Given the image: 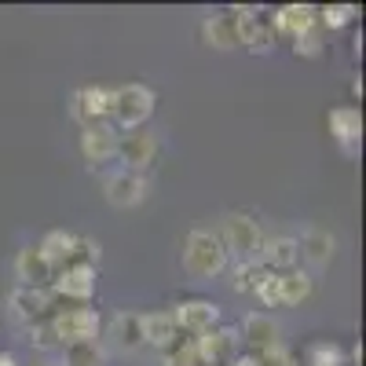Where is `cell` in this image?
I'll use <instances>...</instances> for the list:
<instances>
[{"instance_id":"6da1fadb","label":"cell","mask_w":366,"mask_h":366,"mask_svg":"<svg viewBox=\"0 0 366 366\" xmlns=\"http://www.w3.org/2000/svg\"><path fill=\"white\" fill-rule=\"evenodd\" d=\"M154 103H158V96L147 84L114 88V96H110V121H107V125L114 132H136V129H143V121L154 114Z\"/></svg>"},{"instance_id":"7a4b0ae2","label":"cell","mask_w":366,"mask_h":366,"mask_svg":"<svg viewBox=\"0 0 366 366\" xmlns=\"http://www.w3.org/2000/svg\"><path fill=\"white\" fill-rule=\"evenodd\" d=\"M37 249L51 264V271H63L70 264H92V267H96V260H99V246H96V242L77 238L70 231H48Z\"/></svg>"},{"instance_id":"3957f363","label":"cell","mask_w":366,"mask_h":366,"mask_svg":"<svg viewBox=\"0 0 366 366\" xmlns=\"http://www.w3.org/2000/svg\"><path fill=\"white\" fill-rule=\"evenodd\" d=\"M227 264V249L220 246V238L198 227L187 234V242H183V267H187L194 279H212V274H220Z\"/></svg>"},{"instance_id":"277c9868","label":"cell","mask_w":366,"mask_h":366,"mask_svg":"<svg viewBox=\"0 0 366 366\" xmlns=\"http://www.w3.org/2000/svg\"><path fill=\"white\" fill-rule=\"evenodd\" d=\"M217 238L227 253H238L242 260H257L264 249V231L257 227V220L242 217V212H227Z\"/></svg>"},{"instance_id":"5b68a950","label":"cell","mask_w":366,"mask_h":366,"mask_svg":"<svg viewBox=\"0 0 366 366\" xmlns=\"http://www.w3.org/2000/svg\"><path fill=\"white\" fill-rule=\"evenodd\" d=\"M312 293V279L304 271H271L267 282L257 290V297L271 308H290V304H300L304 297Z\"/></svg>"},{"instance_id":"8992f818","label":"cell","mask_w":366,"mask_h":366,"mask_svg":"<svg viewBox=\"0 0 366 366\" xmlns=\"http://www.w3.org/2000/svg\"><path fill=\"white\" fill-rule=\"evenodd\" d=\"M48 290L55 293V300H70V304H88L92 293H96V267L92 264H70L63 271L51 274Z\"/></svg>"},{"instance_id":"52a82bcc","label":"cell","mask_w":366,"mask_h":366,"mask_svg":"<svg viewBox=\"0 0 366 366\" xmlns=\"http://www.w3.org/2000/svg\"><path fill=\"white\" fill-rule=\"evenodd\" d=\"M48 322H51V330H55V337H59L63 348L81 345V341H96V333H99V312H92V308H63Z\"/></svg>"},{"instance_id":"ba28073f","label":"cell","mask_w":366,"mask_h":366,"mask_svg":"<svg viewBox=\"0 0 366 366\" xmlns=\"http://www.w3.org/2000/svg\"><path fill=\"white\" fill-rule=\"evenodd\" d=\"M110 96H114V88H103V84H84L74 92V99H70V114L81 121L84 129L92 125H107L110 121Z\"/></svg>"},{"instance_id":"9c48e42d","label":"cell","mask_w":366,"mask_h":366,"mask_svg":"<svg viewBox=\"0 0 366 366\" xmlns=\"http://www.w3.org/2000/svg\"><path fill=\"white\" fill-rule=\"evenodd\" d=\"M117 158L125 162L129 172H147V169H154L158 165V139L154 132H125V136H117Z\"/></svg>"},{"instance_id":"30bf717a","label":"cell","mask_w":366,"mask_h":366,"mask_svg":"<svg viewBox=\"0 0 366 366\" xmlns=\"http://www.w3.org/2000/svg\"><path fill=\"white\" fill-rule=\"evenodd\" d=\"M202 37L209 48L217 51H231V48H242V11H220V15H209L205 26H202Z\"/></svg>"},{"instance_id":"8fae6325","label":"cell","mask_w":366,"mask_h":366,"mask_svg":"<svg viewBox=\"0 0 366 366\" xmlns=\"http://www.w3.org/2000/svg\"><path fill=\"white\" fill-rule=\"evenodd\" d=\"M274 41H279V34L271 26V15L260 8H242V48L264 55L274 48Z\"/></svg>"},{"instance_id":"7c38bea8","label":"cell","mask_w":366,"mask_h":366,"mask_svg":"<svg viewBox=\"0 0 366 366\" xmlns=\"http://www.w3.org/2000/svg\"><path fill=\"white\" fill-rule=\"evenodd\" d=\"M234 345H238V333L234 330H224V326H212V330H205V333H198V337H194V348H198L202 366L231 362L234 359Z\"/></svg>"},{"instance_id":"4fadbf2b","label":"cell","mask_w":366,"mask_h":366,"mask_svg":"<svg viewBox=\"0 0 366 366\" xmlns=\"http://www.w3.org/2000/svg\"><path fill=\"white\" fill-rule=\"evenodd\" d=\"M172 319H176L179 333H191V337H198V333H205V330L217 326L220 308H217L212 300H183V304H176Z\"/></svg>"},{"instance_id":"5bb4252c","label":"cell","mask_w":366,"mask_h":366,"mask_svg":"<svg viewBox=\"0 0 366 366\" xmlns=\"http://www.w3.org/2000/svg\"><path fill=\"white\" fill-rule=\"evenodd\" d=\"M103 191H107V202L117 205V209H132L147 198V179L139 172H129V169H121L114 176H107L103 183Z\"/></svg>"},{"instance_id":"9a60e30c","label":"cell","mask_w":366,"mask_h":366,"mask_svg":"<svg viewBox=\"0 0 366 366\" xmlns=\"http://www.w3.org/2000/svg\"><path fill=\"white\" fill-rule=\"evenodd\" d=\"M11 308L29 322H44L55 312V293L48 286H19L11 293Z\"/></svg>"},{"instance_id":"2e32d148","label":"cell","mask_w":366,"mask_h":366,"mask_svg":"<svg viewBox=\"0 0 366 366\" xmlns=\"http://www.w3.org/2000/svg\"><path fill=\"white\" fill-rule=\"evenodd\" d=\"M81 154L88 165H107L117 158V132L110 125H92L81 132Z\"/></svg>"},{"instance_id":"e0dca14e","label":"cell","mask_w":366,"mask_h":366,"mask_svg":"<svg viewBox=\"0 0 366 366\" xmlns=\"http://www.w3.org/2000/svg\"><path fill=\"white\" fill-rule=\"evenodd\" d=\"M271 26H274V34H282V37H300V34H308V29L319 26V11L308 8V4H286L271 15Z\"/></svg>"},{"instance_id":"ac0fdd59","label":"cell","mask_w":366,"mask_h":366,"mask_svg":"<svg viewBox=\"0 0 366 366\" xmlns=\"http://www.w3.org/2000/svg\"><path fill=\"white\" fill-rule=\"evenodd\" d=\"M242 337H246L253 345V355H267L274 348H282V337H279V322H274L271 315H246V322H242Z\"/></svg>"},{"instance_id":"d6986e66","label":"cell","mask_w":366,"mask_h":366,"mask_svg":"<svg viewBox=\"0 0 366 366\" xmlns=\"http://www.w3.org/2000/svg\"><path fill=\"white\" fill-rule=\"evenodd\" d=\"M330 132H333V139L345 147V154H355L359 139H362V114H359V107L330 110Z\"/></svg>"},{"instance_id":"ffe728a7","label":"cell","mask_w":366,"mask_h":366,"mask_svg":"<svg viewBox=\"0 0 366 366\" xmlns=\"http://www.w3.org/2000/svg\"><path fill=\"white\" fill-rule=\"evenodd\" d=\"M107 337L117 352H139L147 341H143V315L136 312H121L110 319V330H107Z\"/></svg>"},{"instance_id":"44dd1931","label":"cell","mask_w":366,"mask_h":366,"mask_svg":"<svg viewBox=\"0 0 366 366\" xmlns=\"http://www.w3.org/2000/svg\"><path fill=\"white\" fill-rule=\"evenodd\" d=\"M15 274H19L22 286H48L55 271H51V264L41 257L37 246H26V249H19V257H15Z\"/></svg>"},{"instance_id":"7402d4cb","label":"cell","mask_w":366,"mask_h":366,"mask_svg":"<svg viewBox=\"0 0 366 366\" xmlns=\"http://www.w3.org/2000/svg\"><path fill=\"white\" fill-rule=\"evenodd\" d=\"M143 341L154 345L162 352H169L179 341V326L172 319V312H154V315H143Z\"/></svg>"},{"instance_id":"603a6c76","label":"cell","mask_w":366,"mask_h":366,"mask_svg":"<svg viewBox=\"0 0 366 366\" xmlns=\"http://www.w3.org/2000/svg\"><path fill=\"white\" fill-rule=\"evenodd\" d=\"M297 249H300V257H308L315 267H322V264L333 260V253H337V238H333L330 231H322V227H308L300 234Z\"/></svg>"},{"instance_id":"cb8c5ba5","label":"cell","mask_w":366,"mask_h":366,"mask_svg":"<svg viewBox=\"0 0 366 366\" xmlns=\"http://www.w3.org/2000/svg\"><path fill=\"white\" fill-rule=\"evenodd\" d=\"M257 260L267 271H293L297 260H300V249H297L293 238H271V242H264V249H260Z\"/></svg>"},{"instance_id":"d4e9b609","label":"cell","mask_w":366,"mask_h":366,"mask_svg":"<svg viewBox=\"0 0 366 366\" xmlns=\"http://www.w3.org/2000/svg\"><path fill=\"white\" fill-rule=\"evenodd\" d=\"M267 267L260 264V260H242L238 264V271H234V290L238 293H257L264 282H267Z\"/></svg>"},{"instance_id":"484cf974","label":"cell","mask_w":366,"mask_h":366,"mask_svg":"<svg viewBox=\"0 0 366 366\" xmlns=\"http://www.w3.org/2000/svg\"><path fill=\"white\" fill-rule=\"evenodd\" d=\"M63 366H103V348L96 341H81L63 348Z\"/></svg>"},{"instance_id":"4316f807","label":"cell","mask_w":366,"mask_h":366,"mask_svg":"<svg viewBox=\"0 0 366 366\" xmlns=\"http://www.w3.org/2000/svg\"><path fill=\"white\" fill-rule=\"evenodd\" d=\"M165 366H202L198 348H194V337H179V341L165 352Z\"/></svg>"},{"instance_id":"83f0119b","label":"cell","mask_w":366,"mask_h":366,"mask_svg":"<svg viewBox=\"0 0 366 366\" xmlns=\"http://www.w3.org/2000/svg\"><path fill=\"white\" fill-rule=\"evenodd\" d=\"M308 366H345V355H341L337 345L319 341V345H312V352H308Z\"/></svg>"},{"instance_id":"f1b7e54d","label":"cell","mask_w":366,"mask_h":366,"mask_svg":"<svg viewBox=\"0 0 366 366\" xmlns=\"http://www.w3.org/2000/svg\"><path fill=\"white\" fill-rule=\"evenodd\" d=\"M29 341H34V348H41V352H55V348H63V345H59V337H55V330H51V322H48V319L29 326Z\"/></svg>"},{"instance_id":"f546056e","label":"cell","mask_w":366,"mask_h":366,"mask_svg":"<svg viewBox=\"0 0 366 366\" xmlns=\"http://www.w3.org/2000/svg\"><path fill=\"white\" fill-rule=\"evenodd\" d=\"M352 15H355L352 4H337V8H322V11H319V22L330 26V29H341V26L352 22Z\"/></svg>"},{"instance_id":"4dcf8cb0","label":"cell","mask_w":366,"mask_h":366,"mask_svg":"<svg viewBox=\"0 0 366 366\" xmlns=\"http://www.w3.org/2000/svg\"><path fill=\"white\" fill-rule=\"evenodd\" d=\"M293 51H297V55L315 59V55L322 51V34H319V26H315V29H308V34H300V37H293Z\"/></svg>"},{"instance_id":"1f68e13d","label":"cell","mask_w":366,"mask_h":366,"mask_svg":"<svg viewBox=\"0 0 366 366\" xmlns=\"http://www.w3.org/2000/svg\"><path fill=\"white\" fill-rule=\"evenodd\" d=\"M231 366H264V359L260 355H234Z\"/></svg>"},{"instance_id":"d6a6232c","label":"cell","mask_w":366,"mask_h":366,"mask_svg":"<svg viewBox=\"0 0 366 366\" xmlns=\"http://www.w3.org/2000/svg\"><path fill=\"white\" fill-rule=\"evenodd\" d=\"M0 366H19V362H15L11 352H0Z\"/></svg>"}]
</instances>
